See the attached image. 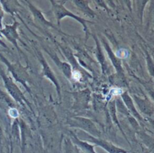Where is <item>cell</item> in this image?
I'll return each mask as SVG.
<instances>
[]
</instances>
